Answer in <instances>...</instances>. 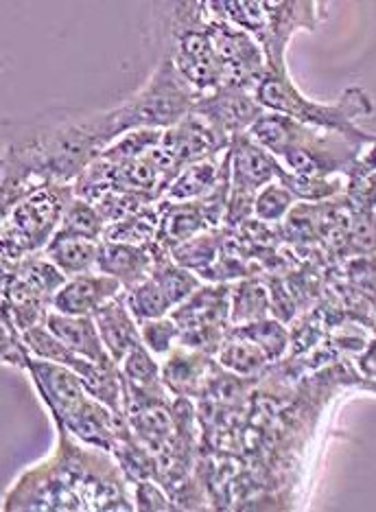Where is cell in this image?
<instances>
[{
    "label": "cell",
    "instance_id": "6da1fadb",
    "mask_svg": "<svg viewBox=\"0 0 376 512\" xmlns=\"http://www.w3.org/2000/svg\"><path fill=\"white\" fill-rule=\"evenodd\" d=\"M112 143L105 112L49 110L3 121V213L44 184H75Z\"/></svg>",
    "mask_w": 376,
    "mask_h": 512
},
{
    "label": "cell",
    "instance_id": "7a4b0ae2",
    "mask_svg": "<svg viewBox=\"0 0 376 512\" xmlns=\"http://www.w3.org/2000/svg\"><path fill=\"white\" fill-rule=\"evenodd\" d=\"M248 134L269 154L285 160L291 173L304 178H328L335 171H350L352 178L359 180L361 149L376 145L335 132H317L278 112H265Z\"/></svg>",
    "mask_w": 376,
    "mask_h": 512
},
{
    "label": "cell",
    "instance_id": "3957f363",
    "mask_svg": "<svg viewBox=\"0 0 376 512\" xmlns=\"http://www.w3.org/2000/svg\"><path fill=\"white\" fill-rule=\"evenodd\" d=\"M199 97L202 95L188 84L169 57H164L145 88L119 108L105 110V123L112 141L134 130H171L193 112Z\"/></svg>",
    "mask_w": 376,
    "mask_h": 512
},
{
    "label": "cell",
    "instance_id": "277c9868",
    "mask_svg": "<svg viewBox=\"0 0 376 512\" xmlns=\"http://www.w3.org/2000/svg\"><path fill=\"white\" fill-rule=\"evenodd\" d=\"M254 97L265 110L291 116L293 121L313 127V130L335 132L357 138V141L376 143V136H368L366 132H361L355 127L357 116L374 112L372 99L359 88L346 90V95L342 99L333 103V106H326V103L304 99L300 92L293 88L287 75L280 77L274 73H267L261 79V84L256 86Z\"/></svg>",
    "mask_w": 376,
    "mask_h": 512
},
{
    "label": "cell",
    "instance_id": "5b68a950",
    "mask_svg": "<svg viewBox=\"0 0 376 512\" xmlns=\"http://www.w3.org/2000/svg\"><path fill=\"white\" fill-rule=\"evenodd\" d=\"M213 14L261 42L267 73L285 77V46L300 27L313 29L320 20L315 3H208Z\"/></svg>",
    "mask_w": 376,
    "mask_h": 512
},
{
    "label": "cell",
    "instance_id": "8992f818",
    "mask_svg": "<svg viewBox=\"0 0 376 512\" xmlns=\"http://www.w3.org/2000/svg\"><path fill=\"white\" fill-rule=\"evenodd\" d=\"M75 197L73 184L51 182L31 191L3 213V261L44 252Z\"/></svg>",
    "mask_w": 376,
    "mask_h": 512
},
{
    "label": "cell",
    "instance_id": "52a82bcc",
    "mask_svg": "<svg viewBox=\"0 0 376 512\" xmlns=\"http://www.w3.org/2000/svg\"><path fill=\"white\" fill-rule=\"evenodd\" d=\"M232 285L210 283L184 300L171 311V318L180 327V346L193 348L208 355H217L221 342L226 340L230 324Z\"/></svg>",
    "mask_w": 376,
    "mask_h": 512
},
{
    "label": "cell",
    "instance_id": "ba28073f",
    "mask_svg": "<svg viewBox=\"0 0 376 512\" xmlns=\"http://www.w3.org/2000/svg\"><path fill=\"white\" fill-rule=\"evenodd\" d=\"M25 370L31 372L35 388L40 390L44 403L49 405L53 421H64L92 397L77 372L62 364L29 357Z\"/></svg>",
    "mask_w": 376,
    "mask_h": 512
},
{
    "label": "cell",
    "instance_id": "9c48e42d",
    "mask_svg": "<svg viewBox=\"0 0 376 512\" xmlns=\"http://www.w3.org/2000/svg\"><path fill=\"white\" fill-rule=\"evenodd\" d=\"M193 112L206 116L210 123L232 138L248 132L265 114V108L256 101L254 92L223 86L199 97Z\"/></svg>",
    "mask_w": 376,
    "mask_h": 512
},
{
    "label": "cell",
    "instance_id": "30bf717a",
    "mask_svg": "<svg viewBox=\"0 0 376 512\" xmlns=\"http://www.w3.org/2000/svg\"><path fill=\"white\" fill-rule=\"evenodd\" d=\"M282 167L267 149L243 132L230 141V191L258 195L267 184L278 180Z\"/></svg>",
    "mask_w": 376,
    "mask_h": 512
},
{
    "label": "cell",
    "instance_id": "8fae6325",
    "mask_svg": "<svg viewBox=\"0 0 376 512\" xmlns=\"http://www.w3.org/2000/svg\"><path fill=\"white\" fill-rule=\"evenodd\" d=\"M125 292L123 285L116 278L88 272L68 278L66 285L55 294L53 309L66 313V316H94L105 302Z\"/></svg>",
    "mask_w": 376,
    "mask_h": 512
},
{
    "label": "cell",
    "instance_id": "7c38bea8",
    "mask_svg": "<svg viewBox=\"0 0 376 512\" xmlns=\"http://www.w3.org/2000/svg\"><path fill=\"white\" fill-rule=\"evenodd\" d=\"M215 366L217 359H213V355L178 344L164 359L162 383L169 388L173 397L202 399Z\"/></svg>",
    "mask_w": 376,
    "mask_h": 512
},
{
    "label": "cell",
    "instance_id": "4fadbf2b",
    "mask_svg": "<svg viewBox=\"0 0 376 512\" xmlns=\"http://www.w3.org/2000/svg\"><path fill=\"white\" fill-rule=\"evenodd\" d=\"M44 327L49 329L66 348H70V351L77 353L79 357L88 359V362L105 368L119 366L108 353V348H105L97 329V322H94L92 316H66V313L51 309L44 318Z\"/></svg>",
    "mask_w": 376,
    "mask_h": 512
},
{
    "label": "cell",
    "instance_id": "5bb4252c",
    "mask_svg": "<svg viewBox=\"0 0 376 512\" xmlns=\"http://www.w3.org/2000/svg\"><path fill=\"white\" fill-rule=\"evenodd\" d=\"M154 270V248L149 246H129V243H99L97 272L116 278L125 292L134 289L151 276Z\"/></svg>",
    "mask_w": 376,
    "mask_h": 512
},
{
    "label": "cell",
    "instance_id": "9a60e30c",
    "mask_svg": "<svg viewBox=\"0 0 376 512\" xmlns=\"http://www.w3.org/2000/svg\"><path fill=\"white\" fill-rule=\"evenodd\" d=\"M92 318L97 322L101 340L116 364H121L129 351H134L138 344H143L138 320L127 307L125 292H121L110 302H105Z\"/></svg>",
    "mask_w": 376,
    "mask_h": 512
},
{
    "label": "cell",
    "instance_id": "2e32d148",
    "mask_svg": "<svg viewBox=\"0 0 376 512\" xmlns=\"http://www.w3.org/2000/svg\"><path fill=\"white\" fill-rule=\"evenodd\" d=\"M230 176V147L226 154H217L182 169L178 178L171 182L160 202H193L213 193L217 186Z\"/></svg>",
    "mask_w": 376,
    "mask_h": 512
},
{
    "label": "cell",
    "instance_id": "e0dca14e",
    "mask_svg": "<svg viewBox=\"0 0 376 512\" xmlns=\"http://www.w3.org/2000/svg\"><path fill=\"white\" fill-rule=\"evenodd\" d=\"M99 243L90 239L77 237H53L44 254L46 259L53 261L68 276H79L88 272H97V256Z\"/></svg>",
    "mask_w": 376,
    "mask_h": 512
},
{
    "label": "cell",
    "instance_id": "ac0fdd59",
    "mask_svg": "<svg viewBox=\"0 0 376 512\" xmlns=\"http://www.w3.org/2000/svg\"><path fill=\"white\" fill-rule=\"evenodd\" d=\"M215 359L221 368L241 377H258L269 364V357L261 346L232 331H228L226 340L221 342Z\"/></svg>",
    "mask_w": 376,
    "mask_h": 512
},
{
    "label": "cell",
    "instance_id": "d6986e66",
    "mask_svg": "<svg viewBox=\"0 0 376 512\" xmlns=\"http://www.w3.org/2000/svg\"><path fill=\"white\" fill-rule=\"evenodd\" d=\"M267 311H272L269 289L256 278H241V283L232 285L230 296V324L243 327L256 320H265Z\"/></svg>",
    "mask_w": 376,
    "mask_h": 512
},
{
    "label": "cell",
    "instance_id": "ffe728a7",
    "mask_svg": "<svg viewBox=\"0 0 376 512\" xmlns=\"http://www.w3.org/2000/svg\"><path fill=\"white\" fill-rule=\"evenodd\" d=\"M223 246V228H213L206 230L202 235H197L193 239H188L182 246L173 248L171 256L173 261L186 267V270L195 272L199 278H202L210 267H213L221 254Z\"/></svg>",
    "mask_w": 376,
    "mask_h": 512
},
{
    "label": "cell",
    "instance_id": "44dd1931",
    "mask_svg": "<svg viewBox=\"0 0 376 512\" xmlns=\"http://www.w3.org/2000/svg\"><path fill=\"white\" fill-rule=\"evenodd\" d=\"M158 226H160V208L158 204H151L145 208V211H140L134 217L119 221V224L105 226L101 241L129 243V246H149V243L156 241Z\"/></svg>",
    "mask_w": 376,
    "mask_h": 512
},
{
    "label": "cell",
    "instance_id": "7402d4cb",
    "mask_svg": "<svg viewBox=\"0 0 376 512\" xmlns=\"http://www.w3.org/2000/svg\"><path fill=\"white\" fill-rule=\"evenodd\" d=\"M105 232V221L99 215L97 206L81 200V197H73L66 206L62 224L57 228L55 237H77V239H90L101 241Z\"/></svg>",
    "mask_w": 376,
    "mask_h": 512
},
{
    "label": "cell",
    "instance_id": "603a6c76",
    "mask_svg": "<svg viewBox=\"0 0 376 512\" xmlns=\"http://www.w3.org/2000/svg\"><path fill=\"white\" fill-rule=\"evenodd\" d=\"M127 298V307L134 313V318L138 322L145 320H158V318H167L171 316V311L175 309L169 296L164 294V289L154 281V278H147L134 289L125 292Z\"/></svg>",
    "mask_w": 376,
    "mask_h": 512
},
{
    "label": "cell",
    "instance_id": "cb8c5ba5",
    "mask_svg": "<svg viewBox=\"0 0 376 512\" xmlns=\"http://www.w3.org/2000/svg\"><path fill=\"white\" fill-rule=\"evenodd\" d=\"M232 333L248 337L254 344H258L269 357V362H276L287 351L291 344V335L285 329V324L278 320H256L250 324H243V327H232Z\"/></svg>",
    "mask_w": 376,
    "mask_h": 512
},
{
    "label": "cell",
    "instance_id": "d4e9b609",
    "mask_svg": "<svg viewBox=\"0 0 376 512\" xmlns=\"http://www.w3.org/2000/svg\"><path fill=\"white\" fill-rule=\"evenodd\" d=\"M151 204H158V202L154 200V197L145 195V193L110 191V193H105L94 206H97V211L103 217L105 226H110V224H119V221H125L129 217L138 215L140 211H145V208Z\"/></svg>",
    "mask_w": 376,
    "mask_h": 512
},
{
    "label": "cell",
    "instance_id": "484cf974",
    "mask_svg": "<svg viewBox=\"0 0 376 512\" xmlns=\"http://www.w3.org/2000/svg\"><path fill=\"white\" fill-rule=\"evenodd\" d=\"M121 377L127 383H134L140 388H154L162 383V366L156 362V355L143 344H138L134 351H129L127 357L119 364Z\"/></svg>",
    "mask_w": 376,
    "mask_h": 512
},
{
    "label": "cell",
    "instance_id": "4316f807",
    "mask_svg": "<svg viewBox=\"0 0 376 512\" xmlns=\"http://www.w3.org/2000/svg\"><path fill=\"white\" fill-rule=\"evenodd\" d=\"M293 200H296V197H293V193L285 189L280 182L267 184L265 189H261L256 195L254 217L267 221V224H274V221L282 219L291 211Z\"/></svg>",
    "mask_w": 376,
    "mask_h": 512
},
{
    "label": "cell",
    "instance_id": "83f0119b",
    "mask_svg": "<svg viewBox=\"0 0 376 512\" xmlns=\"http://www.w3.org/2000/svg\"><path fill=\"white\" fill-rule=\"evenodd\" d=\"M140 337H143L145 346L154 355H169L180 340V327L175 324L171 316L158 318V320H145L138 322Z\"/></svg>",
    "mask_w": 376,
    "mask_h": 512
},
{
    "label": "cell",
    "instance_id": "f1b7e54d",
    "mask_svg": "<svg viewBox=\"0 0 376 512\" xmlns=\"http://www.w3.org/2000/svg\"><path fill=\"white\" fill-rule=\"evenodd\" d=\"M134 499L138 510H173L175 504H171V497L162 491L156 480H143L136 482Z\"/></svg>",
    "mask_w": 376,
    "mask_h": 512
},
{
    "label": "cell",
    "instance_id": "f546056e",
    "mask_svg": "<svg viewBox=\"0 0 376 512\" xmlns=\"http://www.w3.org/2000/svg\"><path fill=\"white\" fill-rule=\"evenodd\" d=\"M359 364L368 377H376V342L368 348V353L359 359Z\"/></svg>",
    "mask_w": 376,
    "mask_h": 512
}]
</instances>
